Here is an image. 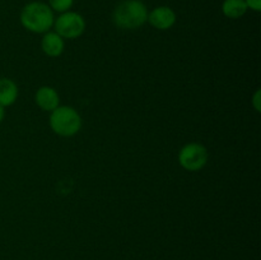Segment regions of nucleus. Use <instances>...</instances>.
<instances>
[{
	"mask_svg": "<svg viewBox=\"0 0 261 260\" xmlns=\"http://www.w3.org/2000/svg\"><path fill=\"white\" fill-rule=\"evenodd\" d=\"M259 96H260V91L256 92V94H255V109H256V111H260V106H259Z\"/></svg>",
	"mask_w": 261,
	"mask_h": 260,
	"instance_id": "ddd939ff",
	"label": "nucleus"
},
{
	"mask_svg": "<svg viewBox=\"0 0 261 260\" xmlns=\"http://www.w3.org/2000/svg\"><path fill=\"white\" fill-rule=\"evenodd\" d=\"M18 98V87L12 79L0 78V106L8 107L15 103Z\"/></svg>",
	"mask_w": 261,
	"mask_h": 260,
	"instance_id": "1a4fd4ad",
	"label": "nucleus"
},
{
	"mask_svg": "<svg viewBox=\"0 0 261 260\" xmlns=\"http://www.w3.org/2000/svg\"><path fill=\"white\" fill-rule=\"evenodd\" d=\"M148 13L140 0H124L115 8L112 20L121 30H137L148 22Z\"/></svg>",
	"mask_w": 261,
	"mask_h": 260,
	"instance_id": "f03ea898",
	"label": "nucleus"
},
{
	"mask_svg": "<svg viewBox=\"0 0 261 260\" xmlns=\"http://www.w3.org/2000/svg\"><path fill=\"white\" fill-rule=\"evenodd\" d=\"M65 43L64 38L60 37L56 32L43 33L42 41H41V48L43 53L50 58H58L63 54Z\"/></svg>",
	"mask_w": 261,
	"mask_h": 260,
	"instance_id": "6e6552de",
	"label": "nucleus"
},
{
	"mask_svg": "<svg viewBox=\"0 0 261 260\" xmlns=\"http://www.w3.org/2000/svg\"><path fill=\"white\" fill-rule=\"evenodd\" d=\"M148 22L160 31H167L176 23V13L170 7H157L148 13Z\"/></svg>",
	"mask_w": 261,
	"mask_h": 260,
	"instance_id": "423d86ee",
	"label": "nucleus"
},
{
	"mask_svg": "<svg viewBox=\"0 0 261 260\" xmlns=\"http://www.w3.org/2000/svg\"><path fill=\"white\" fill-rule=\"evenodd\" d=\"M208 150L200 143H189L181 148L178 153V162L186 171H200L208 162Z\"/></svg>",
	"mask_w": 261,
	"mask_h": 260,
	"instance_id": "39448f33",
	"label": "nucleus"
},
{
	"mask_svg": "<svg viewBox=\"0 0 261 260\" xmlns=\"http://www.w3.org/2000/svg\"><path fill=\"white\" fill-rule=\"evenodd\" d=\"M4 117H5V107L0 106V124H2V122H3Z\"/></svg>",
	"mask_w": 261,
	"mask_h": 260,
	"instance_id": "4468645a",
	"label": "nucleus"
},
{
	"mask_svg": "<svg viewBox=\"0 0 261 260\" xmlns=\"http://www.w3.org/2000/svg\"><path fill=\"white\" fill-rule=\"evenodd\" d=\"M247 8L254 12H260L261 10V0H245Z\"/></svg>",
	"mask_w": 261,
	"mask_h": 260,
	"instance_id": "f8f14e48",
	"label": "nucleus"
},
{
	"mask_svg": "<svg viewBox=\"0 0 261 260\" xmlns=\"http://www.w3.org/2000/svg\"><path fill=\"white\" fill-rule=\"evenodd\" d=\"M35 101L41 110L51 112L59 106L60 98H59L56 89H54L53 87L43 86L38 88L37 92H36Z\"/></svg>",
	"mask_w": 261,
	"mask_h": 260,
	"instance_id": "0eeeda50",
	"label": "nucleus"
},
{
	"mask_svg": "<svg viewBox=\"0 0 261 260\" xmlns=\"http://www.w3.org/2000/svg\"><path fill=\"white\" fill-rule=\"evenodd\" d=\"M247 10L249 8L245 0H224L222 4V13L231 19H239L244 17Z\"/></svg>",
	"mask_w": 261,
	"mask_h": 260,
	"instance_id": "9d476101",
	"label": "nucleus"
},
{
	"mask_svg": "<svg viewBox=\"0 0 261 260\" xmlns=\"http://www.w3.org/2000/svg\"><path fill=\"white\" fill-rule=\"evenodd\" d=\"M55 32L60 37L74 40L81 37L86 31V20L79 13L76 12H65L61 13L54 22Z\"/></svg>",
	"mask_w": 261,
	"mask_h": 260,
	"instance_id": "20e7f679",
	"label": "nucleus"
},
{
	"mask_svg": "<svg viewBox=\"0 0 261 260\" xmlns=\"http://www.w3.org/2000/svg\"><path fill=\"white\" fill-rule=\"evenodd\" d=\"M74 0H48V7L53 9V12L58 13H65L70 10V8L73 7Z\"/></svg>",
	"mask_w": 261,
	"mask_h": 260,
	"instance_id": "9b49d317",
	"label": "nucleus"
},
{
	"mask_svg": "<svg viewBox=\"0 0 261 260\" xmlns=\"http://www.w3.org/2000/svg\"><path fill=\"white\" fill-rule=\"evenodd\" d=\"M50 126L60 137H73L82 127V117L74 107L58 106L50 115Z\"/></svg>",
	"mask_w": 261,
	"mask_h": 260,
	"instance_id": "7ed1b4c3",
	"label": "nucleus"
},
{
	"mask_svg": "<svg viewBox=\"0 0 261 260\" xmlns=\"http://www.w3.org/2000/svg\"><path fill=\"white\" fill-rule=\"evenodd\" d=\"M54 12L46 3L31 2L20 12V23L27 31L33 33H46L54 25Z\"/></svg>",
	"mask_w": 261,
	"mask_h": 260,
	"instance_id": "f257e3e1",
	"label": "nucleus"
}]
</instances>
